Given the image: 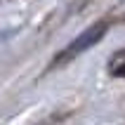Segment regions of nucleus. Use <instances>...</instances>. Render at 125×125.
<instances>
[{
    "mask_svg": "<svg viewBox=\"0 0 125 125\" xmlns=\"http://www.w3.org/2000/svg\"><path fill=\"white\" fill-rule=\"evenodd\" d=\"M104 31H106V24H97V26H92V28H87L83 35H78L76 40L71 42L69 47L62 52V57L57 59V64H62V62H69V59H73L76 54H80V52H85L87 47H92L97 40H102V35H104Z\"/></svg>",
    "mask_w": 125,
    "mask_h": 125,
    "instance_id": "nucleus-1",
    "label": "nucleus"
},
{
    "mask_svg": "<svg viewBox=\"0 0 125 125\" xmlns=\"http://www.w3.org/2000/svg\"><path fill=\"white\" fill-rule=\"evenodd\" d=\"M111 71L116 76H125V52H120L118 57H113L111 62Z\"/></svg>",
    "mask_w": 125,
    "mask_h": 125,
    "instance_id": "nucleus-2",
    "label": "nucleus"
}]
</instances>
